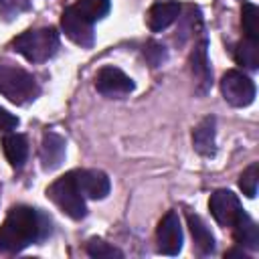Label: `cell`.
I'll list each match as a JSON object with an SVG mask.
<instances>
[{"label":"cell","instance_id":"1","mask_svg":"<svg viewBox=\"0 0 259 259\" xmlns=\"http://www.w3.org/2000/svg\"><path fill=\"white\" fill-rule=\"evenodd\" d=\"M49 219L30 206H14L8 210L0 227V253H20L28 245L45 239L51 231Z\"/></svg>","mask_w":259,"mask_h":259},{"label":"cell","instance_id":"2","mask_svg":"<svg viewBox=\"0 0 259 259\" xmlns=\"http://www.w3.org/2000/svg\"><path fill=\"white\" fill-rule=\"evenodd\" d=\"M12 49L30 63H45L59 49V32L51 26L26 30L12 40Z\"/></svg>","mask_w":259,"mask_h":259},{"label":"cell","instance_id":"3","mask_svg":"<svg viewBox=\"0 0 259 259\" xmlns=\"http://www.w3.org/2000/svg\"><path fill=\"white\" fill-rule=\"evenodd\" d=\"M38 91L40 89L36 85V79L30 73H26L20 67L0 63V93L6 99L18 105H24L28 101H34Z\"/></svg>","mask_w":259,"mask_h":259},{"label":"cell","instance_id":"4","mask_svg":"<svg viewBox=\"0 0 259 259\" xmlns=\"http://www.w3.org/2000/svg\"><path fill=\"white\" fill-rule=\"evenodd\" d=\"M47 196L71 219L79 221L87 214V206H85V196L75 180L73 172H67L65 176L57 178L49 188H47Z\"/></svg>","mask_w":259,"mask_h":259},{"label":"cell","instance_id":"5","mask_svg":"<svg viewBox=\"0 0 259 259\" xmlns=\"http://www.w3.org/2000/svg\"><path fill=\"white\" fill-rule=\"evenodd\" d=\"M221 91H223L225 101L233 107H247L255 99V83L237 69H231L223 75Z\"/></svg>","mask_w":259,"mask_h":259},{"label":"cell","instance_id":"6","mask_svg":"<svg viewBox=\"0 0 259 259\" xmlns=\"http://www.w3.org/2000/svg\"><path fill=\"white\" fill-rule=\"evenodd\" d=\"M61 28L67 38H71L79 47H91L95 40L93 22H89L83 14H79L73 6L65 8L61 14Z\"/></svg>","mask_w":259,"mask_h":259},{"label":"cell","instance_id":"7","mask_svg":"<svg viewBox=\"0 0 259 259\" xmlns=\"http://www.w3.org/2000/svg\"><path fill=\"white\" fill-rule=\"evenodd\" d=\"M156 241H158V251L164 255H178L182 249V227L180 219L174 210L166 212L158 225L156 231Z\"/></svg>","mask_w":259,"mask_h":259},{"label":"cell","instance_id":"8","mask_svg":"<svg viewBox=\"0 0 259 259\" xmlns=\"http://www.w3.org/2000/svg\"><path fill=\"white\" fill-rule=\"evenodd\" d=\"M95 89L105 97H123L134 91V81L117 67H103L95 77Z\"/></svg>","mask_w":259,"mask_h":259},{"label":"cell","instance_id":"9","mask_svg":"<svg viewBox=\"0 0 259 259\" xmlns=\"http://www.w3.org/2000/svg\"><path fill=\"white\" fill-rule=\"evenodd\" d=\"M208 208H210V214L214 217V221L221 227H233V223L243 212L237 194H233L231 190H217V192H212L210 200H208Z\"/></svg>","mask_w":259,"mask_h":259},{"label":"cell","instance_id":"10","mask_svg":"<svg viewBox=\"0 0 259 259\" xmlns=\"http://www.w3.org/2000/svg\"><path fill=\"white\" fill-rule=\"evenodd\" d=\"M206 49H208V42H206V38H202L198 45H194V49L190 53V71L194 77L196 93H200V95H204L212 85V71H210Z\"/></svg>","mask_w":259,"mask_h":259},{"label":"cell","instance_id":"11","mask_svg":"<svg viewBox=\"0 0 259 259\" xmlns=\"http://www.w3.org/2000/svg\"><path fill=\"white\" fill-rule=\"evenodd\" d=\"M73 174L85 198L101 200L109 194V178L105 172L89 168V170H73Z\"/></svg>","mask_w":259,"mask_h":259},{"label":"cell","instance_id":"12","mask_svg":"<svg viewBox=\"0 0 259 259\" xmlns=\"http://www.w3.org/2000/svg\"><path fill=\"white\" fill-rule=\"evenodd\" d=\"M65 160V138L57 132H45L40 142V162L45 170H55Z\"/></svg>","mask_w":259,"mask_h":259},{"label":"cell","instance_id":"13","mask_svg":"<svg viewBox=\"0 0 259 259\" xmlns=\"http://www.w3.org/2000/svg\"><path fill=\"white\" fill-rule=\"evenodd\" d=\"M180 16V6L178 2L172 0H164V2H156L150 10H148V26L154 32H160L164 28H168L172 22H176Z\"/></svg>","mask_w":259,"mask_h":259},{"label":"cell","instance_id":"14","mask_svg":"<svg viewBox=\"0 0 259 259\" xmlns=\"http://www.w3.org/2000/svg\"><path fill=\"white\" fill-rule=\"evenodd\" d=\"M192 144H194V150L204 156V158H210L214 156L217 148H214V117L208 115L204 117L192 132Z\"/></svg>","mask_w":259,"mask_h":259},{"label":"cell","instance_id":"15","mask_svg":"<svg viewBox=\"0 0 259 259\" xmlns=\"http://www.w3.org/2000/svg\"><path fill=\"white\" fill-rule=\"evenodd\" d=\"M186 221H188V229H190V235H192L196 251L200 255H212L214 253V237L208 231L206 223L198 214H192V212H188Z\"/></svg>","mask_w":259,"mask_h":259},{"label":"cell","instance_id":"16","mask_svg":"<svg viewBox=\"0 0 259 259\" xmlns=\"http://www.w3.org/2000/svg\"><path fill=\"white\" fill-rule=\"evenodd\" d=\"M2 150H4V156L10 162V166L20 168L28 156V142L22 134L6 132V136L2 138Z\"/></svg>","mask_w":259,"mask_h":259},{"label":"cell","instance_id":"17","mask_svg":"<svg viewBox=\"0 0 259 259\" xmlns=\"http://www.w3.org/2000/svg\"><path fill=\"white\" fill-rule=\"evenodd\" d=\"M233 235L241 247H247L251 251L259 249V229L247 212H241L239 219L233 223Z\"/></svg>","mask_w":259,"mask_h":259},{"label":"cell","instance_id":"18","mask_svg":"<svg viewBox=\"0 0 259 259\" xmlns=\"http://www.w3.org/2000/svg\"><path fill=\"white\" fill-rule=\"evenodd\" d=\"M235 59L239 65L247 67V69H257L259 67V40H251V38H245L237 45V51H235Z\"/></svg>","mask_w":259,"mask_h":259},{"label":"cell","instance_id":"19","mask_svg":"<svg viewBox=\"0 0 259 259\" xmlns=\"http://www.w3.org/2000/svg\"><path fill=\"white\" fill-rule=\"evenodd\" d=\"M73 8L79 14H83L89 22H95V20H101L109 12V0H77Z\"/></svg>","mask_w":259,"mask_h":259},{"label":"cell","instance_id":"20","mask_svg":"<svg viewBox=\"0 0 259 259\" xmlns=\"http://www.w3.org/2000/svg\"><path fill=\"white\" fill-rule=\"evenodd\" d=\"M241 24L245 30V38L259 40V8L251 2H245L241 8Z\"/></svg>","mask_w":259,"mask_h":259},{"label":"cell","instance_id":"21","mask_svg":"<svg viewBox=\"0 0 259 259\" xmlns=\"http://www.w3.org/2000/svg\"><path fill=\"white\" fill-rule=\"evenodd\" d=\"M85 251H87V255H91V257H97V259L123 257V253H121L119 249H115L113 245H109V243H105L103 239H97V237H93V239H89V241H87V245H85Z\"/></svg>","mask_w":259,"mask_h":259},{"label":"cell","instance_id":"22","mask_svg":"<svg viewBox=\"0 0 259 259\" xmlns=\"http://www.w3.org/2000/svg\"><path fill=\"white\" fill-rule=\"evenodd\" d=\"M257 182H259V168H257V164H251L239 178V186H241L243 194L253 198L257 194Z\"/></svg>","mask_w":259,"mask_h":259},{"label":"cell","instance_id":"23","mask_svg":"<svg viewBox=\"0 0 259 259\" xmlns=\"http://www.w3.org/2000/svg\"><path fill=\"white\" fill-rule=\"evenodd\" d=\"M144 57L146 61L150 63V67H160L166 59H168V53H166V47L158 40H148L146 47H144Z\"/></svg>","mask_w":259,"mask_h":259},{"label":"cell","instance_id":"24","mask_svg":"<svg viewBox=\"0 0 259 259\" xmlns=\"http://www.w3.org/2000/svg\"><path fill=\"white\" fill-rule=\"evenodd\" d=\"M30 8V0H0V16L4 20H12L18 14Z\"/></svg>","mask_w":259,"mask_h":259},{"label":"cell","instance_id":"25","mask_svg":"<svg viewBox=\"0 0 259 259\" xmlns=\"http://www.w3.org/2000/svg\"><path fill=\"white\" fill-rule=\"evenodd\" d=\"M18 127V117L0 107V132H12Z\"/></svg>","mask_w":259,"mask_h":259}]
</instances>
